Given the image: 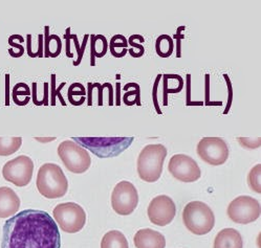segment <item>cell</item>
<instances>
[{"label":"cell","instance_id":"35","mask_svg":"<svg viewBox=\"0 0 261 248\" xmlns=\"http://www.w3.org/2000/svg\"><path fill=\"white\" fill-rule=\"evenodd\" d=\"M92 86H94V88L95 87L99 88V102H98V105L103 106V88H104V84L101 85L99 83H95V84H92Z\"/></svg>","mask_w":261,"mask_h":248},{"label":"cell","instance_id":"15","mask_svg":"<svg viewBox=\"0 0 261 248\" xmlns=\"http://www.w3.org/2000/svg\"><path fill=\"white\" fill-rule=\"evenodd\" d=\"M135 245L137 248H165L166 239L156 231L150 228H144L137 232L135 239Z\"/></svg>","mask_w":261,"mask_h":248},{"label":"cell","instance_id":"33","mask_svg":"<svg viewBox=\"0 0 261 248\" xmlns=\"http://www.w3.org/2000/svg\"><path fill=\"white\" fill-rule=\"evenodd\" d=\"M9 89H10V74L7 73L6 74V106H10V93H9Z\"/></svg>","mask_w":261,"mask_h":248},{"label":"cell","instance_id":"32","mask_svg":"<svg viewBox=\"0 0 261 248\" xmlns=\"http://www.w3.org/2000/svg\"><path fill=\"white\" fill-rule=\"evenodd\" d=\"M223 77L226 78V80H227V83H228V86H229V103H228V107H227V109L223 111V114H227L228 112H229V109H230V105H231V102H232V85H231V83H230V80H229V77L227 74H223Z\"/></svg>","mask_w":261,"mask_h":248},{"label":"cell","instance_id":"25","mask_svg":"<svg viewBox=\"0 0 261 248\" xmlns=\"http://www.w3.org/2000/svg\"><path fill=\"white\" fill-rule=\"evenodd\" d=\"M88 38H89V35H85V36H84V40H83L82 46L80 47L77 36H76V35H71V34H70V39L73 41L74 46H76V49H77V53H78V59H77V61H74V62H73V65H74V66H78V65L80 64V62L82 61L83 52H84V50H85V46H86V44H87Z\"/></svg>","mask_w":261,"mask_h":248},{"label":"cell","instance_id":"8","mask_svg":"<svg viewBox=\"0 0 261 248\" xmlns=\"http://www.w3.org/2000/svg\"><path fill=\"white\" fill-rule=\"evenodd\" d=\"M139 203V194L136 186L129 181L119 182L111 194V206L121 216H128L135 212Z\"/></svg>","mask_w":261,"mask_h":248},{"label":"cell","instance_id":"36","mask_svg":"<svg viewBox=\"0 0 261 248\" xmlns=\"http://www.w3.org/2000/svg\"><path fill=\"white\" fill-rule=\"evenodd\" d=\"M92 89H94V86H92V83H88V106H91V94H92Z\"/></svg>","mask_w":261,"mask_h":248},{"label":"cell","instance_id":"11","mask_svg":"<svg viewBox=\"0 0 261 248\" xmlns=\"http://www.w3.org/2000/svg\"><path fill=\"white\" fill-rule=\"evenodd\" d=\"M196 150L198 156L211 166H221L229 158V147L220 137L201 139Z\"/></svg>","mask_w":261,"mask_h":248},{"label":"cell","instance_id":"18","mask_svg":"<svg viewBox=\"0 0 261 248\" xmlns=\"http://www.w3.org/2000/svg\"><path fill=\"white\" fill-rule=\"evenodd\" d=\"M90 37V65L95 66V58H103L108 51V41L103 35H91Z\"/></svg>","mask_w":261,"mask_h":248},{"label":"cell","instance_id":"28","mask_svg":"<svg viewBox=\"0 0 261 248\" xmlns=\"http://www.w3.org/2000/svg\"><path fill=\"white\" fill-rule=\"evenodd\" d=\"M30 94H31V90H30V87L28 85L23 88V90H19L18 86L15 85V87L13 89V100L15 102L18 99V97H19V95H25V97H30Z\"/></svg>","mask_w":261,"mask_h":248},{"label":"cell","instance_id":"20","mask_svg":"<svg viewBox=\"0 0 261 248\" xmlns=\"http://www.w3.org/2000/svg\"><path fill=\"white\" fill-rule=\"evenodd\" d=\"M109 50L115 58H123L128 51V41L123 35H115L108 44Z\"/></svg>","mask_w":261,"mask_h":248},{"label":"cell","instance_id":"26","mask_svg":"<svg viewBox=\"0 0 261 248\" xmlns=\"http://www.w3.org/2000/svg\"><path fill=\"white\" fill-rule=\"evenodd\" d=\"M56 75L51 74V89H50V98H51V106L56 105V98H57V95H59V99L61 101V103L63 104V106H65V102L62 98V95L60 94V90L62 87L65 86V83H62L60 85L59 88H56Z\"/></svg>","mask_w":261,"mask_h":248},{"label":"cell","instance_id":"14","mask_svg":"<svg viewBox=\"0 0 261 248\" xmlns=\"http://www.w3.org/2000/svg\"><path fill=\"white\" fill-rule=\"evenodd\" d=\"M20 207V198L15 190L8 186L0 187V218L14 216Z\"/></svg>","mask_w":261,"mask_h":248},{"label":"cell","instance_id":"17","mask_svg":"<svg viewBox=\"0 0 261 248\" xmlns=\"http://www.w3.org/2000/svg\"><path fill=\"white\" fill-rule=\"evenodd\" d=\"M44 56L45 58H57L62 50V41L57 35H49V26L44 27Z\"/></svg>","mask_w":261,"mask_h":248},{"label":"cell","instance_id":"31","mask_svg":"<svg viewBox=\"0 0 261 248\" xmlns=\"http://www.w3.org/2000/svg\"><path fill=\"white\" fill-rule=\"evenodd\" d=\"M85 94H86V90H85L84 87L81 88L80 90L76 91V90H74L72 84H71V85L69 86V88H68V99L72 98L73 95H82V97H85Z\"/></svg>","mask_w":261,"mask_h":248},{"label":"cell","instance_id":"24","mask_svg":"<svg viewBox=\"0 0 261 248\" xmlns=\"http://www.w3.org/2000/svg\"><path fill=\"white\" fill-rule=\"evenodd\" d=\"M128 44L132 46L128 49V52L130 53V56L134 57V58H141V57L144 54L145 48L143 47V45L141 43H137L136 35H133L129 37Z\"/></svg>","mask_w":261,"mask_h":248},{"label":"cell","instance_id":"3","mask_svg":"<svg viewBox=\"0 0 261 248\" xmlns=\"http://www.w3.org/2000/svg\"><path fill=\"white\" fill-rule=\"evenodd\" d=\"M182 221L187 230L194 235L209 234L215 225V216L209 205L201 201H192L185 206Z\"/></svg>","mask_w":261,"mask_h":248},{"label":"cell","instance_id":"30","mask_svg":"<svg viewBox=\"0 0 261 248\" xmlns=\"http://www.w3.org/2000/svg\"><path fill=\"white\" fill-rule=\"evenodd\" d=\"M161 77H162L161 74H159L158 77H156V80H155V83H154V86H153V93H152V95H153V102H154V107H155L156 112H158L159 114H162V111H161V109H160V107H159V103H158V87H159V82H160Z\"/></svg>","mask_w":261,"mask_h":248},{"label":"cell","instance_id":"2","mask_svg":"<svg viewBox=\"0 0 261 248\" xmlns=\"http://www.w3.org/2000/svg\"><path fill=\"white\" fill-rule=\"evenodd\" d=\"M39 193L47 199H57L65 196L68 181L62 169L56 163H44L40 167L36 181Z\"/></svg>","mask_w":261,"mask_h":248},{"label":"cell","instance_id":"27","mask_svg":"<svg viewBox=\"0 0 261 248\" xmlns=\"http://www.w3.org/2000/svg\"><path fill=\"white\" fill-rule=\"evenodd\" d=\"M238 141L242 146H245L248 149H257L260 146V139L259 137L252 141V142H251L250 139H242V137H239Z\"/></svg>","mask_w":261,"mask_h":248},{"label":"cell","instance_id":"4","mask_svg":"<svg viewBox=\"0 0 261 248\" xmlns=\"http://www.w3.org/2000/svg\"><path fill=\"white\" fill-rule=\"evenodd\" d=\"M167 156L165 146L148 145L141 151L138 157V174L143 181L155 182L163 173L164 160Z\"/></svg>","mask_w":261,"mask_h":248},{"label":"cell","instance_id":"7","mask_svg":"<svg viewBox=\"0 0 261 248\" xmlns=\"http://www.w3.org/2000/svg\"><path fill=\"white\" fill-rule=\"evenodd\" d=\"M58 155L66 169L74 174L84 173L91 164L87 150L72 141H64L59 145Z\"/></svg>","mask_w":261,"mask_h":248},{"label":"cell","instance_id":"29","mask_svg":"<svg viewBox=\"0 0 261 248\" xmlns=\"http://www.w3.org/2000/svg\"><path fill=\"white\" fill-rule=\"evenodd\" d=\"M9 44L12 46L11 48H12L13 50H14V49L17 50V58H20L21 56H23V53H24V51H25L24 47H23L22 45H20V44H17V43L15 42V40H14L13 36H11V37L9 38Z\"/></svg>","mask_w":261,"mask_h":248},{"label":"cell","instance_id":"9","mask_svg":"<svg viewBox=\"0 0 261 248\" xmlns=\"http://www.w3.org/2000/svg\"><path fill=\"white\" fill-rule=\"evenodd\" d=\"M34 162L25 155H20L8 161L3 169L4 178L16 186H27L33 177Z\"/></svg>","mask_w":261,"mask_h":248},{"label":"cell","instance_id":"13","mask_svg":"<svg viewBox=\"0 0 261 248\" xmlns=\"http://www.w3.org/2000/svg\"><path fill=\"white\" fill-rule=\"evenodd\" d=\"M168 170L175 179L182 182H194L201 176L197 162L185 154H176L172 156L168 164Z\"/></svg>","mask_w":261,"mask_h":248},{"label":"cell","instance_id":"34","mask_svg":"<svg viewBox=\"0 0 261 248\" xmlns=\"http://www.w3.org/2000/svg\"><path fill=\"white\" fill-rule=\"evenodd\" d=\"M33 102L37 106L43 105L42 101H38V98H37V83H33Z\"/></svg>","mask_w":261,"mask_h":248},{"label":"cell","instance_id":"6","mask_svg":"<svg viewBox=\"0 0 261 248\" xmlns=\"http://www.w3.org/2000/svg\"><path fill=\"white\" fill-rule=\"evenodd\" d=\"M53 215L61 230L67 234L81 232L86 223L85 211L81 205L74 202L58 204L54 208Z\"/></svg>","mask_w":261,"mask_h":248},{"label":"cell","instance_id":"1","mask_svg":"<svg viewBox=\"0 0 261 248\" xmlns=\"http://www.w3.org/2000/svg\"><path fill=\"white\" fill-rule=\"evenodd\" d=\"M59 227L40 209H24L5 222L2 248H60Z\"/></svg>","mask_w":261,"mask_h":248},{"label":"cell","instance_id":"37","mask_svg":"<svg viewBox=\"0 0 261 248\" xmlns=\"http://www.w3.org/2000/svg\"><path fill=\"white\" fill-rule=\"evenodd\" d=\"M120 86L121 84L120 83H117V106H120Z\"/></svg>","mask_w":261,"mask_h":248},{"label":"cell","instance_id":"22","mask_svg":"<svg viewBox=\"0 0 261 248\" xmlns=\"http://www.w3.org/2000/svg\"><path fill=\"white\" fill-rule=\"evenodd\" d=\"M21 137H0V156H10L20 149Z\"/></svg>","mask_w":261,"mask_h":248},{"label":"cell","instance_id":"16","mask_svg":"<svg viewBox=\"0 0 261 248\" xmlns=\"http://www.w3.org/2000/svg\"><path fill=\"white\" fill-rule=\"evenodd\" d=\"M244 241L241 235L234 228H225L220 231L214 240V248H242Z\"/></svg>","mask_w":261,"mask_h":248},{"label":"cell","instance_id":"23","mask_svg":"<svg viewBox=\"0 0 261 248\" xmlns=\"http://www.w3.org/2000/svg\"><path fill=\"white\" fill-rule=\"evenodd\" d=\"M260 164H256L250 172L248 176V184L254 190V192L260 194L261 193V185H260Z\"/></svg>","mask_w":261,"mask_h":248},{"label":"cell","instance_id":"19","mask_svg":"<svg viewBox=\"0 0 261 248\" xmlns=\"http://www.w3.org/2000/svg\"><path fill=\"white\" fill-rule=\"evenodd\" d=\"M101 248H129V245L123 233L110 231L104 235L101 241Z\"/></svg>","mask_w":261,"mask_h":248},{"label":"cell","instance_id":"5","mask_svg":"<svg viewBox=\"0 0 261 248\" xmlns=\"http://www.w3.org/2000/svg\"><path fill=\"white\" fill-rule=\"evenodd\" d=\"M71 140L99 158H108L123 153L134 143L135 137H72Z\"/></svg>","mask_w":261,"mask_h":248},{"label":"cell","instance_id":"21","mask_svg":"<svg viewBox=\"0 0 261 248\" xmlns=\"http://www.w3.org/2000/svg\"><path fill=\"white\" fill-rule=\"evenodd\" d=\"M174 50L173 39L168 35H161L155 42V51L161 58H169Z\"/></svg>","mask_w":261,"mask_h":248},{"label":"cell","instance_id":"12","mask_svg":"<svg viewBox=\"0 0 261 248\" xmlns=\"http://www.w3.org/2000/svg\"><path fill=\"white\" fill-rule=\"evenodd\" d=\"M148 218L158 226H166L172 222L176 215V206L174 201L166 195L156 196L148 206Z\"/></svg>","mask_w":261,"mask_h":248},{"label":"cell","instance_id":"10","mask_svg":"<svg viewBox=\"0 0 261 248\" xmlns=\"http://www.w3.org/2000/svg\"><path fill=\"white\" fill-rule=\"evenodd\" d=\"M229 218L238 224H249L260 216L259 202L250 196H239L228 206Z\"/></svg>","mask_w":261,"mask_h":248}]
</instances>
